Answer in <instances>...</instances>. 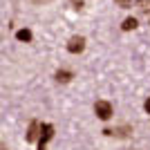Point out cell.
I'll return each instance as SVG.
<instances>
[{
  "instance_id": "6da1fadb",
  "label": "cell",
  "mask_w": 150,
  "mask_h": 150,
  "mask_svg": "<svg viewBox=\"0 0 150 150\" xmlns=\"http://www.w3.org/2000/svg\"><path fill=\"white\" fill-rule=\"evenodd\" d=\"M94 112H96V117L101 121H108L112 117V103L110 101H96L94 103Z\"/></svg>"
},
{
  "instance_id": "7a4b0ae2",
  "label": "cell",
  "mask_w": 150,
  "mask_h": 150,
  "mask_svg": "<svg viewBox=\"0 0 150 150\" xmlns=\"http://www.w3.org/2000/svg\"><path fill=\"white\" fill-rule=\"evenodd\" d=\"M54 137V125L52 123H40V137H38V150H45L47 141Z\"/></svg>"
},
{
  "instance_id": "3957f363",
  "label": "cell",
  "mask_w": 150,
  "mask_h": 150,
  "mask_svg": "<svg viewBox=\"0 0 150 150\" xmlns=\"http://www.w3.org/2000/svg\"><path fill=\"white\" fill-rule=\"evenodd\" d=\"M85 50V38L83 36H72L67 43V52L69 54H81V52Z\"/></svg>"
},
{
  "instance_id": "277c9868",
  "label": "cell",
  "mask_w": 150,
  "mask_h": 150,
  "mask_svg": "<svg viewBox=\"0 0 150 150\" xmlns=\"http://www.w3.org/2000/svg\"><path fill=\"white\" fill-rule=\"evenodd\" d=\"M38 137H40V121H31L29 123V128H27V134H25V139L29 141V144H36L38 141Z\"/></svg>"
},
{
  "instance_id": "5b68a950",
  "label": "cell",
  "mask_w": 150,
  "mask_h": 150,
  "mask_svg": "<svg viewBox=\"0 0 150 150\" xmlns=\"http://www.w3.org/2000/svg\"><path fill=\"white\" fill-rule=\"evenodd\" d=\"M130 132H132L130 125H121V128H105L103 134H108V137H130Z\"/></svg>"
},
{
  "instance_id": "8992f818",
  "label": "cell",
  "mask_w": 150,
  "mask_h": 150,
  "mask_svg": "<svg viewBox=\"0 0 150 150\" xmlns=\"http://www.w3.org/2000/svg\"><path fill=\"white\" fill-rule=\"evenodd\" d=\"M54 79H56L58 83H69L74 79V72H69V69H58L56 74H54Z\"/></svg>"
},
{
  "instance_id": "52a82bcc",
  "label": "cell",
  "mask_w": 150,
  "mask_h": 150,
  "mask_svg": "<svg viewBox=\"0 0 150 150\" xmlns=\"http://www.w3.org/2000/svg\"><path fill=\"white\" fill-rule=\"evenodd\" d=\"M16 38H18L20 43H31V38H34V36H31L29 29H18V31H16Z\"/></svg>"
},
{
  "instance_id": "ba28073f",
  "label": "cell",
  "mask_w": 150,
  "mask_h": 150,
  "mask_svg": "<svg viewBox=\"0 0 150 150\" xmlns=\"http://www.w3.org/2000/svg\"><path fill=\"white\" fill-rule=\"evenodd\" d=\"M121 29H123V31L137 29V18H132V16H130V18H125V20H123V25H121Z\"/></svg>"
},
{
  "instance_id": "9c48e42d",
  "label": "cell",
  "mask_w": 150,
  "mask_h": 150,
  "mask_svg": "<svg viewBox=\"0 0 150 150\" xmlns=\"http://www.w3.org/2000/svg\"><path fill=\"white\" fill-rule=\"evenodd\" d=\"M114 2H117L121 9H130V7H132V0H114Z\"/></svg>"
},
{
  "instance_id": "30bf717a",
  "label": "cell",
  "mask_w": 150,
  "mask_h": 150,
  "mask_svg": "<svg viewBox=\"0 0 150 150\" xmlns=\"http://www.w3.org/2000/svg\"><path fill=\"white\" fill-rule=\"evenodd\" d=\"M144 110H146V112L150 114V96H148V99H146V103H144Z\"/></svg>"
},
{
  "instance_id": "8fae6325",
  "label": "cell",
  "mask_w": 150,
  "mask_h": 150,
  "mask_svg": "<svg viewBox=\"0 0 150 150\" xmlns=\"http://www.w3.org/2000/svg\"><path fill=\"white\" fill-rule=\"evenodd\" d=\"M34 5H45V2H50V0H31Z\"/></svg>"
},
{
  "instance_id": "7c38bea8",
  "label": "cell",
  "mask_w": 150,
  "mask_h": 150,
  "mask_svg": "<svg viewBox=\"0 0 150 150\" xmlns=\"http://www.w3.org/2000/svg\"><path fill=\"white\" fill-rule=\"evenodd\" d=\"M0 150H7V148H5V146H2V144H0Z\"/></svg>"
},
{
  "instance_id": "4fadbf2b",
  "label": "cell",
  "mask_w": 150,
  "mask_h": 150,
  "mask_svg": "<svg viewBox=\"0 0 150 150\" xmlns=\"http://www.w3.org/2000/svg\"><path fill=\"white\" fill-rule=\"evenodd\" d=\"M148 23H150V16H148Z\"/></svg>"
}]
</instances>
